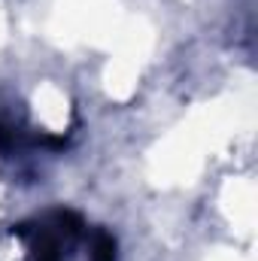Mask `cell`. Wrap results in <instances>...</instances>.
<instances>
[{
	"label": "cell",
	"mask_w": 258,
	"mask_h": 261,
	"mask_svg": "<svg viewBox=\"0 0 258 261\" xmlns=\"http://www.w3.org/2000/svg\"><path fill=\"white\" fill-rule=\"evenodd\" d=\"M91 258L94 261H116V240H113V234H107V231H97L94 234V252H91Z\"/></svg>",
	"instance_id": "1"
}]
</instances>
